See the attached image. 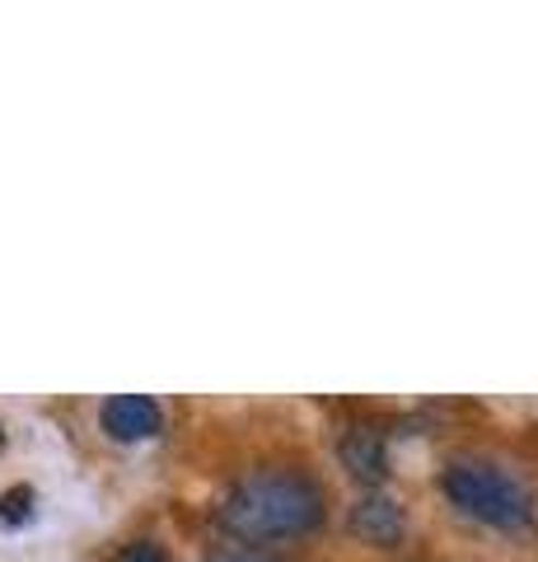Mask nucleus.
<instances>
[{"mask_svg":"<svg viewBox=\"0 0 538 562\" xmlns=\"http://www.w3.org/2000/svg\"><path fill=\"white\" fill-rule=\"evenodd\" d=\"M445 497L459 506L463 516H473L496 530H525L534 520V492L488 460H459L445 469Z\"/></svg>","mask_w":538,"mask_h":562,"instance_id":"2","label":"nucleus"},{"mask_svg":"<svg viewBox=\"0 0 538 562\" xmlns=\"http://www.w3.org/2000/svg\"><path fill=\"white\" fill-rule=\"evenodd\" d=\"M206 562H282V558H272L267 549H257V543H225V549H216Z\"/></svg>","mask_w":538,"mask_h":562,"instance_id":"7","label":"nucleus"},{"mask_svg":"<svg viewBox=\"0 0 538 562\" xmlns=\"http://www.w3.org/2000/svg\"><path fill=\"white\" fill-rule=\"evenodd\" d=\"M220 525L239 543L300 539L323 525V487L295 469H267L234 483L220 506Z\"/></svg>","mask_w":538,"mask_h":562,"instance_id":"1","label":"nucleus"},{"mask_svg":"<svg viewBox=\"0 0 538 562\" xmlns=\"http://www.w3.org/2000/svg\"><path fill=\"white\" fill-rule=\"evenodd\" d=\"M337 460L356 483H366V487H379L389 479V446H385V436H379L375 427H352L346 431L342 446H337Z\"/></svg>","mask_w":538,"mask_h":562,"instance_id":"4","label":"nucleus"},{"mask_svg":"<svg viewBox=\"0 0 538 562\" xmlns=\"http://www.w3.org/2000/svg\"><path fill=\"white\" fill-rule=\"evenodd\" d=\"M117 562H169V558L160 553V543H146V539H141V543H127Z\"/></svg>","mask_w":538,"mask_h":562,"instance_id":"8","label":"nucleus"},{"mask_svg":"<svg viewBox=\"0 0 538 562\" xmlns=\"http://www.w3.org/2000/svg\"><path fill=\"white\" fill-rule=\"evenodd\" d=\"M346 525H352V535L375 543V549H393V543L403 539V530H408L403 506H398L393 497H360L352 506V516H346Z\"/></svg>","mask_w":538,"mask_h":562,"instance_id":"5","label":"nucleus"},{"mask_svg":"<svg viewBox=\"0 0 538 562\" xmlns=\"http://www.w3.org/2000/svg\"><path fill=\"white\" fill-rule=\"evenodd\" d=\"M103 431L113 436V441H150V436H160L164 427V413H160V403L146 398V394H113L108 403H103Z\"/></svg>","mask_w":538,"mask_h":562,"instance_id":"3","label":"nucleus"},{"mask_svg":"<svg viewBox=\"0 0 538 562\" xmlns=\"http://www.w3.org/2000/svg\"><path fill=\"white\" fill-rule=\"evenodd\" d=\"M33 516V487H10L0 497V525H24Z\"/></svg>","mask_w":538,"mask_h":562,"instance_id":"6","label":"nucleus"}]
</instances>
